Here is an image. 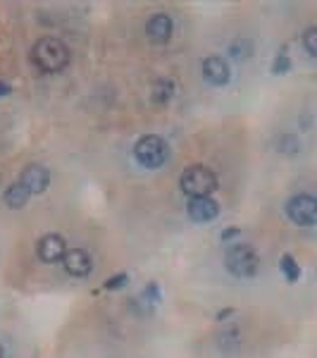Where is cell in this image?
Wrapping results in <instances>:
<instances>
[{
    "instance_id": "cell-1",
    "label": "cell",
    "mask_w": 317,
    "mask_h": 358,
    "mask_svg": "<svg viewBox=\"0 0 317 358\" xmlns=\"http://www.w3.org/2000/svg\"><path fill=\"white\" fill-rule=\"evenodd\" d=\"M31 62L41 69L43 74H57L69 65V48L60 38L43 36L34 43Z\"/></svg>"
},
{
    "instance_id": "cell-2",
    "label": "cell",
    "mask_w": 317,
    "mask_h": 358,
    "mask_svg": "<svg viewBox=\"0 0 317 358\" xmlns=\"http://www.w3.org/2000/svg\"><path fill=\"white\" fill-rule=\"evenodd\" d=\"M224 265L234 277H256L260 268V258H258L256 248L251 244H241L236 241L224 253Z\"/></svg>"
},
{
    "instance_id": "cell-3",
    "label": "cell",
    "mask_w": 317,
    "mask_h": 358,
    "mask_svg": "<svg viewBox=\"0 0 317 358\" xmlns=\"http://www.w3.org/2000/svg\"><path fill=\"white\" fill-rule=\"evenodd\" d=\"M134 158H136V163L141 167H146V170H158V167H163L167 163V158H170V148H167L163 136L146 134L136 141Z\"/></svg>"
},
{
    "instance_id": "cell-4",
    "label": "cell",
    "mask_w": 317,
    "mask_h": 358,
    "mask_svg": "<svg viewBox=\"0 0 317 358\" xmlns=\"http://www.w3.org/2000/svg\"><path fill=\"white\" fill-rule=\"evenodd\" d=\"M182 192L189 199H200V196H210L217 189V177L212 170H207L203 165H193L179 179Z\"/></svg>"
},
{
    "instance_id": "cell-5",
    "label": "cell",
    "mask_w": 317,
    "mask_h": 358,
    "mask_svg": "<svg viewBox=\"0 0 317 358\" xmlns=\"http://www.w3.org/2000/svg\"><path fill=\"white\" fill-rule=\"evenodd\" d=\"M286 215L298 227H313L317 222V199L310 194H296L286 201Z\"/></svg>"
},
{
    "instance_id": "cell-6",
    "label": "cell",
    "mask_w": 317,
    "mask_h": 358,
    "mask_svg": "<svg viewBox=\"0 0 317 358\" xmlns=\"http://www.w3.org/2000/svg\"><path fill=\"white\" fill-rule=\"evenodd\" d=\"M48 184H50V172L45 170L43 165H29L24 167V172H22V177H20V187L24 189L29 196L43 194L45 189H48Z\"/></svg>"
},
{
    "instance_id": "cell-7",
    "label": "cell",
    "mask_w": 317,
    "mask_h": 358,
    "mask_svg": "<svg viewBox=\"0 0 317 358\" xmlns=\"http://www.w3.org/2000/svg\"><path fill=\"white\" fill-rule=\"evenodd\" d=\"M186 213L193 222H210L220 215V203L210 196H200V199H189V206H186Z\"/></svg>"
},
{
    "instance_id": "cell-8",
    "label": "cell",
    "mask_w": 317,
    "mask_h": 358,
    "mask_svg": "<svg viewBox=\"0 0 317 358\" xmlns=\"http://www.w3.org/2000/svg\"><path fill=\"white\" fill-rule=\"evenodd\" d=\"M200 72H203L205 82L212 84V86H224L229 82V77H232V69H229V62L224 60L220 55H210L205 57L203 67H200Z\"/></svg>"
},
{
    "instance_id": "cell-9",
    "label": "cell",
    "mask_w": 317,
    "mask_h": 358,
    "mask_svg": "<svg viewBox=\"0 0 317 358\" xmlns=\"http://www.w3.org/2000/svg\"><path fill=\"white\" fill-rule=\"evenodd\" d=\"M67 253V244L65 239H62L60 234H45L41 236V241H38V258H41L43 263H60L62 258H65Z\"/></svg>"
},
{
    "instance_id": "cell-10",
    "label": "cell",
    "mask_w": 317,
    "mask_h": 358,
    "mask_svg": "<svg viewBox=\"0 0 317 358\" xmlns=\"http://www.w3.org/2000/svg\"><path fill=\"white\" fill-rule=\"evenodd\" d=\"M62 263H65V270L72 277H86L94 270V258L84 248H69L65 258H62Z\"/></svg>"
},
{
    "instance_id": "cell-11",
    "label": "cell",
    "mask_w": 317,
    "mask_h": 358,
    "mask_svg": "<svg viewBox=\"0 0 317 358\" xmlns=\"http://www.w3.org/2000/svg\"><path fill=\"white\" fill-rule=\"evenodd\" d=\"M172 31H175V24L167 13H155L146 24V36L153 43H167L172 38Z\"/></svg>"
},
{
    "instance_id": "cell-12",
    "label": "cell",
    "mask_w": 317,
    "mask_h": 358,
    "mask_svg": "<svg viewBox=\"0 0 317 358\" xmlns=\"http://www.w3.org/2000/svg\"><path fill=\"white\" fill-rule=\"evenodd\" d=\"M3 201H5V206H8V208H13V210H20V208L27 206L29 194L20 187V182H17V184H10V187L5 189Z\"/></svg>"
},
{
    "instance_id": "cell-13",
    "label": "cell",
    "mask_w": 317,
    "mask_h": 358,
    "mask_svg": "<svg viewBox=\"0 0 317 358\" xmlns=\"http://www.w3.org/2000/svg\"><path fill=\"white\" fill-rule=\"evenodd\" d=\"M172 94H175V84L170 79H158L153 86V103L155 106H167Z\"/></svg>"
},
{
    "instance_id": "cell-14",
    "label": "cell",
    "mask_w": 317,
    "mask_h": 358,
    "mask_svg": "<svg viewBox=\"0 0 317 358\" xmlns=\"http://www.w3.org/2000/svg\"><path fill=\"white\" fill-rule=\"evenodd\" d=\"M229 53H232V57H236V60H244V57H249L253 53V43L246 41V38L234 41L232 45H229Z\"/></svg>"
},
{
    "instance_id": "cell-15",
    "label": "cell",
    "mask_w": 317,
    "mask_h": 358,
    "mask_svg": "<svg viewBox=\"0 0 317 358\" xmlns=\"http://www.w3.org/2000/svg\"><path fill=\"white\" fill-rule=\"evenodd\" d=\"M277 151L293 155V153L301 151V141H298L296 136H281L279 141H277Z\"/></svg>"
},
{
    "instance_id": "cell-16",
    "label": "cell",
    "mask_w": 317,
    "mask_h": 358,
    "mask_svg": "<svg viewBox=\"0 0 317 358\" xmlns=\"http://www.w3.org/2000/svg\"><path fill=\"white\" fill-rule=\"evenodd\" d=\"M281 270H284V277L289 282H298V277H301V268H298V263L291 256L281 258Z\"/></svg>"
},
{
    "instance_id": "cell-17",
    "label": "cell",
    "mask_w": 317,
    "mask_h": 358,
    "mask_svg": "<svg viewBox=\"0 0 317 358\" xmlns=\"http://www.w3.org/2000/svg\"><path fill=\"white\" fill-rule=\"evenodd\" d=\"M303 45H305V50H308V55H317V29L315 27H310V29H305V34H303Z\"/></svg>"
},
{
    "instance_id": "cell-18",
    "label": "cell",
    "mask_w": 317,
    "mask_h": 358,
    "mask_svg": "<svg viewBox=\"0 0 317 358\" xmlns=\"http://www.w3.org/2000/svg\"><path fill=\"white\" fill-rule=\"evenodd\" d=\"M126 282V275H117V277H112L110 282H105V289H119Z\"/></svg>"
},
{
    "instance_id": "cell-19",
    "label": "cell",
    "mask_w": 317,
    "mask_h": 358,
    "mask_svg": "<svg viewBox=\"0 0 317 358\" xmlns=\"http://www.w3.org/2000/svg\"><path fill=\"white\" fill-rule=\"evenodd\" d=\"M289 67V60H286V55L281 53V60H277V65H274V69L277 72H284V69Z\"/></svg>"
},
{
    "instance_id": "cell-20",
    "label": "cell",
    "mask_w": 317,
    "mask_h": 358,
    "mask_svg": "<svg viewBox=\"0 0 317 358\" xmlns=\"http://www.w3.org/2000/svg\"><path fill=\"white\" fill-rule=\"evenodd\" d=\"M8 91H10L8 86H5V84H0V96H5V94H8Z\"/></svg>"
},
{
    "instance_id": "cell-21",
    "label": "cell",
    "mask_w": 317,
    "mask_h": 358,
    "mask_svg": "<svg viewBox=\"0 0 317 358\" xmlns=\"http://www.w3.org/2000/svg\"><path fill=\"white\" fill-rule=\"evenodd\" d=\"M0 358H5V354H3V346H0Z\"/></svg>"
}]
</instances>
